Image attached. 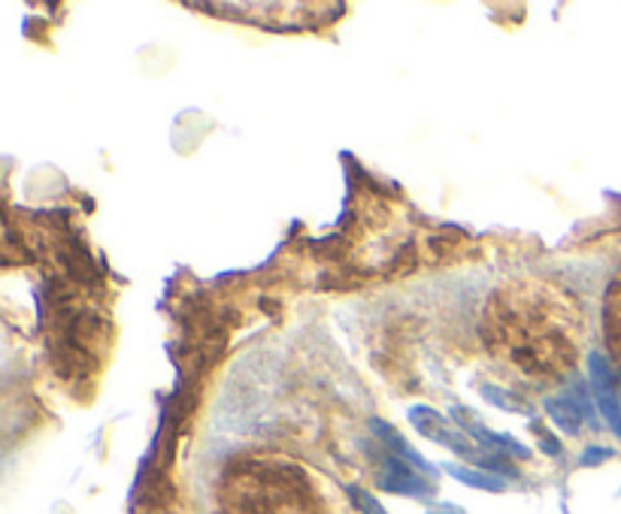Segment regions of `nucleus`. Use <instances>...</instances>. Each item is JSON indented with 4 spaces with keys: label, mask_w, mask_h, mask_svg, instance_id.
<instances>
[{
    "label": "nucleus",
    "mask_w": 621,
    "mask_h": 514,
    "mask_svg": "<svg viewBox=\"0 0 621 514\" xmlns=\"http://www.w3.org/2000/svg\"><path fill=\"white\" fill-rule=\"evenodd\" d=\"M609 457H612V448H600V445H591V448H588V452L579 457V464L597 466V464H607Z\"/></svg>",
    "instance_id": "8"
},
{
    "label": "nucleus",
    "mask_w": 621,
    "mask_h": 514,
    "mask_svg": "<svg viewBox=\"0 0 621 514\" xmlns=\"http://www.w3.org/2000/svg\"><path fill=\"white\" fill-rule=\"evenodd\" d=\"M591 390H595V402L609 430L621 439V373H616L609 361L600 354H591Z\"/></svg>",
    "instance_id": "5"
},
{
    "label": "nucleus",
    "mask_w": 621,
    "mask_h": 514,
    "mask_svg": "<svg viewBox=\"0 0 621 514\" xmlns=\"http://www.w3.org/2000/svg\"><path fill=\"white\" fill-rule=\"evenodd\" d=\"M376 484L385 493L409 496V500H433L437 493V484L428 472H421L419 466H413L392 452H382L376 457Z\"/></svg>",
    "instance_id": "3"
},
{
    "label": "nucleus",
    "mask_w": 621,
    "mask_h": 514,
    "mask_svg": "<svg viewBox=\"0 0 621 514\" xmlns=\"http://www.w3.org/2000/svg\"><path fill=\"white\" fill-rule=\"evenodd\" d=\"M428 514H464V512H458L455 505H440V509H428Z\"/></svg>",
    "instance_id": "10"
},
{
    "label": "nucleus",
    "mask_w": 621,
    "mask_h": 514,
    "mask_svg": "<svg viewBox=\"0 0 621 514\" xmlns=\"http://www.w3.org/2000/svg\"><path fill=\"white\" fill-rule=\"evenodd\" d=\"M409 424L416 426V433H421L425 439L443 445L449 452H455L458 457L470 460V466H479L488 454H482L479 445H473L470 436L458 424H452L443 412H437L431 406H413L409 409Z\"/></svg>",
    "instance_id": "2"
},
{
    "label": "nucleus",
    "mask_w": 621,
    "mask_h": 514,
    "mask_svg": "<svg viewBox=\"0 0 621 514\" xmlns=\"http://www.w3.org/2000/svg\"><path fill=\"white\" fill-rule=\"evenodd\" d=\"M545 412H549V418H552L564 433H571V436L583 433L585 426H595L597 430L595 400H591V393H588L583 381H576V385H571L564 393L552 397V400L545 402Z\"/></svg>",
    "instance_id": "4"
},
{
    "label": "nucleus",
    "mask_w": 621,
    "mask_h": 514,
    "mask_svg": "<svg viewBox=\"0 0 621 514\" xmlns=\"http://www.w3.org/2000/svg\"><path fill=\"white\" fill-rule=\"evenodd\" d=\"M540 448L555 457V454H561V442L555 436H549V433H540Z\"/></svg>",
    "instance_id": "9"
},
{
    "label": "nucleus",
    "mask_w": 621,
    "mask_h": 514,
    "mask_svg": "<svg viewBox=\"0 0 621 514\" xmlns=\"http://www.w3.org/2000/svg\"><path fill=\"white\" fill-rule=\"evenodd\" d=\"M222 514H316V493L294 466L252 464L228 476Z\"/></svg>",
    "instance_id": "1"
},
{
    "label": "nucleus",
    "mask_w": 621,
    "mask_h": 514,
    "mask_svg": "<svg viewBox=\"0 0 621 514\" xmlns=\"http://www.w3.org/2000/svg\"><path fill=\"white\" fill-rule=\"evenodd\" d=\"M482 397L485 400H492L497 409H504V412H512V414H531V406L524 400H519L516 393H507V390L495 388V385H488V388H482Z\"/></svg>",
    "instance_id": "7"
},
{
    "label": "nucleus",
    "mask_w": 621,
    "mask_h": 514,
    "mask_svg": "<svg viewBox=\"0 0 621 514\" xmlns=\"http://www.w3.org/2000/svg\"><path fill=\"white\" fill-rule=\"evenodd\" d=\"M443 469L455 478V481H461V484H467V488L473 490H485V493H504V490H507V478L495 476V472H485L479 466L445 464Z\"/></svg>",
    "instance_id": "6"
}]
</instances>
